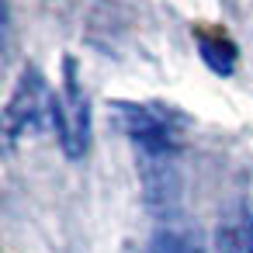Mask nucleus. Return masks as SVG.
I'll use <instances>...</instances> for the list:
<instances>
[{
  "label": "nucleus",
  "instance_id": "nucleus-7",
  "mask_svg": "<svg viewBox=\"0 0 253 253\" xmlns=\"http://www.w3.org/2000/svg\"><path fill=\"white\" fill-rule=\"evenodd\" d=\"M215 253H253V232L243 222H222L215 232Z\"/></svg>",
  "mask_w": 253,
  "mask_h": 253
},
{
  "label": "nucleus",
  "instance_id": "nucleus-3",
  "mask_svg": "<svg viewBox=\"0 0 253 253\" xmlns=\"http://www.w3.org/2000/svg\"><path fill=\"white\" fill-rule=\"evenodd\" d=\"M45 111H52L45 77L35 66H25V73L18 77V84L7 97V108H4V149H14L21 139L35 135L42 128Z\"/></svg>",
  "mask_w": 253,
  "mask_h": 253
},
{
  "label": "nucleus",
  "instance_id": "nucleus-6",
  "mask_svg": "<svg viewBox=\"0 0 253 253\" xmlns=\"http://www.w3.org/2000/svg\"><path fill=\"white\" fill-rule=\"evenodd\" d=\"M198 49H201V59L211 73L218 77H229L236 70V45L222 35H198Z\"/></svg>",
  "mask_w": 253,
  "mask_h": 253
},
{
  "label": "nucleus",
  "instance_id": "nucleus-1",
  "mask_svg": "<svg viewBox=\"0 0 253 253\" xmlns=\"http://www.w3.org/2000/svg\"><path fill=\"white\" fill-rule=\"evenodd\" d=\"M111 115L118 128L128 135V142L139 149V156H177L180 149V125L184 118L163 104H132L115 101Z\"/></svg>",
  "mask_w": 253,
  "mask_h": 253
},
{
  "label": "nucleus",
  "instance_id": "nucleus-8",
  "mask_svg": "<svg viewBox=\"0 0 253 253\" xmlns=\"http://www.w3.org/2000/svg\"><path fill=\"white\" fill-rule=\"evenodd\" d=\"M250 232H253V225H250Z\"/></svg>",
  "mask_w": 253,
  "mask_h": 253
},
{
  "label": "nucleus",
  "instance_id": "nucleus-2",
  "mask_svg": "<svg viewBox=\"0 0 253 253\" xmlns=\"http://www.w3.org/2000/svg\"><path fill=\"white\" fill-rule=\"evenodd\" d=\"M52 125H56L59 146L70 160H84L90 153L94 115H90V101L80 87V73H77L73 56L63 59V90H59V97H52Z\"/></svg>",
  "mask_w": 253,
  "mask_h": 253
},
{
  "label": "nucleus",
  "instance_id": "nucleus-4",
  "mask_svg": "<svg viewBox=\"0 0 253 253\" xmlns=\"http://www.w3.org/2000/svg\"><path fill=\"white\" fill-rule=\"evenodd\" d=\"M177 156H142L139 173H142V191L146 205L156 211H173L180 198V177H177Z\"/></svg>",
  "mask_w": 253,
  "mask_h": 253
},
{
  "label": "nucleus",
  "instance_id": "nucleus-5",
  "mask_svg": "<svg viewBox=\"0 0 253 253\" xmlns=\"http://www.w3.org/2000/svg\"><path fill=\"white\" fill-rule=\"evenodd\" d=\"M146 253H205L198 232L184 229V225H160L156 236L149 239Z\"/></svg>",
  "mask_w": 253,
  "mask_h": 253
}]
</instances>
